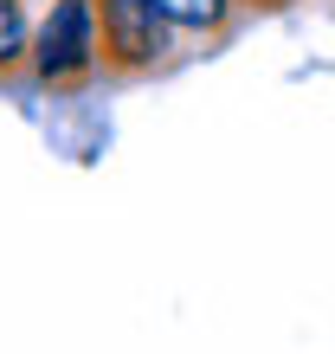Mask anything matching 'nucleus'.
Listing matches in <instances>:
<instances>
[{
    "instance_id": "nucleus-1",
    "label": "nucleus",
    "mask_w": 335,
    "mask_h": 354,
    "mask_svg": "<svg viewBox=\"0 0 335 354\" xmlns=\"http://www.w3.org/2000/svg\"><path fill=\"white\" fill-rule=\"evenodd\" d=\"M103 58L97 46V0H52V13L33 32V71L46 84H78Z\"/></svg>"
},
{
    "instance_id": "nucleus-2",
    "label": "nucleus",
    "mask_w": 335,
    "mask_h": 354,
    "mask_svg": "<svg viewBox=\"0 0 335 354\" xmlns=\"http://www.w3.org/2000/svg\"><path fill=\"white\" fill-rule=\"evenodd\" d=\"M174 26L155 13V0H97V46L116 71H149L168 58Z\"/></svg>"
},
{
    "instance_id": "nucleus-3",
    "label": "nucleus",
    "mask_w": 335,
    "mask_h": 354,
    "mask_svg": "<svg viewBox=\"0 0 335 354\" xmlns=\"http://www.w3.org/2000/svg\"><path fill=\"white\" fill-rule=\"evenodd\" d=\"M155 13L174 32H219L226 13H233V0H155Z\"/></svg>"
},
{
    "instance_id": "nucleus-4",
    "label": "nucleus",
    "mask_w": 335,
    "mask_h": 354,
    "mask_svg": "<svg viewBox=\"0 0 335 354\" xmlns=\"http://www.w3.org/2000/svg\"><path fill=\"white\" fill-rule=\"evenodd\" d=\"M26 52V0H0V71Z\"/></svg>"
},
{
    "instance_id": "nucleus-5",
    "label": "nucleus",
    "mask_w": 335,
    "mask_h": 354,
    "mask_svg": "<svg viewBox=\"0 0 335 354\" xmlns=\"http://www.w3.org/2000/svg\"><path fill=\"white\" fill-rule=\"evenodd\" d=\"M258 7H278V0H258Z\"/></svg>"
}]
</instances>
